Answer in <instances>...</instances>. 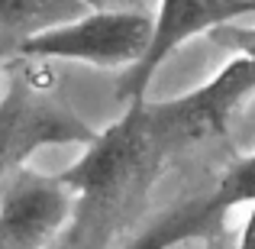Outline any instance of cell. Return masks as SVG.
I'll list each match as a JSON object with an SVG mask.
<instances>
[{
  "instance_id": "6da1fadb",
  "label": "cell",
  "mask_w": 255,
  "mask_h": 249,
  "mask_svg": "<svg viewBox=\"0 0 255 249\" xmlns=\"http://www.w3.org/2000/svg\"><path fill=\"white\" fill-rule=\"evenodd\" d=\"M249 97H255V65L233 55L207 84L181 97L126 104L123 117L62 172L75 191L68 249H107L149 204L155 181L187 149L223 133Z\"/></svg>"
},
{
  "instance_id": "5b68a950",
  "label": "cell",
  "mask_w": 255,
  "mask_h": 249,
  "mask_svg": "<svg viewBox=\"0 0 255 249\" xmlns=\"http://www.w3.org/2000/svg\"><path fill=\"white\" fill-rule=\"evenodd\" d=\"M75 217V191L29 165L0 181V249H45Z\"/></svg>"
},
{
  "instance_id": "ba28073f",
  "label": "cell",
  "mask_w": 255,
  "mask_h": 249,
  "mask_svg": "<svg viewBox=\"0 0 255 249\" xmlns=\"http://www.w3.org/2000/svg\"><path fill=\"white\" fill-rule=\"evenodd\" d=\"M210 42H217L220 49L233 52V55H243L255 62V26H236V23H226L220 29L210 32Z\"/></svg>"
},
{
  "instance_id": "7a4b0ae2",
  "label": "cell",
  "mask_w": 255,
  "mask_h": 249,
  "mask_svg": "<svg viewBox=\"0 0 255 249\" xmlns=\"http://www.w3.org/2000/svg\"><path fill=\"white\" fill-rule=\"evenodd\" d=\"M155 16L139 6L87 10L65 26L45 29L16 49L19 58L32 62H81L94 68H132L149 52Z\"/></svg>"
},
{
  "instance_id": "3957f363",
  "label": "cell",
  "mask_w": 255,
  "mask_h": 249,
  "mask_svg": "<svg viewBox=\"0 0 255 249\" xmlns=\"http://www.w3.org/2000/svg\"><path fill=\"white\" fill-rule=\"evenodd\" d=\"M97 133L65 100L52 97L49 84L16 71L0 91V181L26 168L39 149L91 146Z\"/></svg>"
},
{
  "instance_id": "8992f818",
  "label": "cell",
  "mask_w": 255,
  "mask_h": 249,
  "mask_svg": "<svg viewBox=\"0 0 255 249\" xmlns=\"http://www.w3.org/2000/svg\"><path fill=\"white\" fill-rule=\"evenodd\" d=\"M239 207L230 181L220 175L207 191L191 194V198L171 204L165 214H158L142 233L123 243L120 249H178L194 240L220 237L226 227V217Z\"/></svg>"
},
{
  "instance_id": "9c48e42d",
  "label": "cell",
  "mask_w": 255,
  "mask_h": 249,
  "mask_svg": "<svg viewBox=\"0 0 255 249\" xmlns=\"http://www.w3.org/2000/svg\"><path fill=\"white\" fill-rule=\"evenodd\" d=\"M236 249H255V204L249 207V217H246V224H243Z\"/></svg>"
},
{
  "instance_id": "277c9868",
  "label": "cell",
  "mask_w": 255,
  "mask_h": 249,
  "mask_svg": "<svg viewBox=\"0 0 255 249\" xmlns=\"http://www.w3.org/2000/svg\"><path fill=\"white\" fill-rule=\"evenodd\" d=\"M243 16H255V0H158L149 52L139 65L126 68L117 78V100L120 104L145 100L152 78L181 45L197 36H210L213 29L236 23Z\"/></svg>"
},
{
  "instance_id": "52a82bcc",
  "label": "cell",
  "mask_w": 255,
  "mask_h": 249,
  "mask_svg": "<svg viewBox=\"0 0 255 249\" xmlns=\"http://www.w3.org/2000/svg\"><path fill=\"white\" fill-rule=\"evenodd\" d=\"M84 0H0V49L13 52L45 29L84 16Z\"/></svg>"
},
{
  "instance_id": "30bf717a",
  "label": "cell",
  "mask_w": 255,
  "mask_h": 249,
  "mask_svg": "<svg viewBox=\"0 0 255 249\" xmlns=\"http://www.w3.org/2000/svg\"><path fill=\"white\" fill-rule=\"evenodd\" d=\"M91 10H110V6H129V0H84Z\"/></svg>"
},
{
  "instance_id": "8fae6325",
  "label": "cell",
  "mask_w": 255,
  "mask_h": 249,
  "mask_svg": "<svg viewBox=\"0 0 255 249\" xmlns=\"http://www.w3.org/2000/svg\"><path fill=\"white\" fill-rule=\"evenodd\" d=\"M3 55H6V52L0 49V78H3Z\"/></svg>"
}]
</instances>
